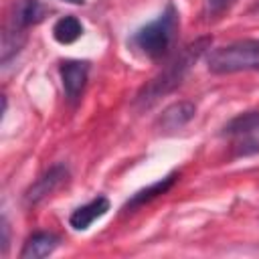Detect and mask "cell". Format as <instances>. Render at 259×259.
Here are the masks:
<instances>
[{
	"mask_svg": "<svg viewBox=\"0 0 259 259\" xmlns=\"http://www.w3.org/2000/svg\"><path fill=\"white\" fill-rule=\"evenodd\" d=\"M210 45H212V36H200V38L188 42V45L166 65V69H164L162 73H158L148 85L142 87V91H140L138 97H136V103L148 107V105L154 103L158 97H162V95L170 93L174 87H178V85L182 83V79L186 77V73L190 71V67L210 49Z\"/></svg>",
	"mask_w": 259,
	"mask_h": 259,
	"instance_id": "6da1fadb",
	"label": "cell"
},
{
	"mask_svg": "<svg viewBox=\"0 0 259 259\" xmlns=\"http://www.w3.org/2000/svg\"><path fill=\"white\" fill-rule=\"evenodd\" d=\"M178 26H180L178 10L174 8V4H168L166 10L156 20L148 22L134 34V45L150 59H160L172 49L178 34Z\"/></svg>",
	"mask_w": 259,
	"mask_h": 259,
	"instance_id": "7a4b0ae2",
	"label": "cell"
},
{
	"mask_svg": "<svg viewBox=\"0 0 259 259\" xmlns=\"http://www.w3.org/2000/svg\"><path fill=\"white\" fill-rule=\"evenodd\" d=\"M206 65H208V71L219 75L259 69V40L245 38V40H237L221 49H214L208 53Z\"/></svg>",
	"mask_w": 259,
	"mask_h": 259,
	"instance_id": "3957f363",
	"label": "cell"
},
{
	"mask_svg": "<svg viewBox=\"0 0 259 259\" xmlns=\"http://www.w3.org/2000/svg\"><path fill=\"white\" fill-rule=\"evenodd\" d=\"M223 136L239 138L237 142L239 156H249L259 152V109H251L235 115L223 127Z\"/></svg>",
	"mask_w": 259,
	"mask_h": 259,
	"instance_id": "277c9868",
	"label": "cell"
},
{
	"mask_svg": "<svg viewBox=\"0 0 259 259\" xmlns=\"http://www.w3.org/2000/svg\"><path fill=\"white\" fill-rule=\"evenodd\" d=\"M69 178V170L65 164H55L51 166L34 184L28 186L26 194H24V200L26 204H38L42 198L51 196L55 190H59Z\"/></svg>",
	"mask_w": 259,
	"mask_h": 259,
	"instance_id": "5b68a950",
	"label": "cell"
},
{
	"mask_svg": "<svg viewBox=\"0 0 259 259\" xmlns=\"http://www.w3.org/2000/svg\"><path fill=\"white\" fill-rule=\"evenodd\" d=\"M63 89L69 101H77L85 89L87 75H89V63L87 61H63L59 67Z\"/></svg>",
	"mask_w": 259,
	"mask_h": 259,
	"instance_id": "8992f818",
	"label": "cell"
},
{
	"mask_svg": "<svg viewBox=\"0 0 259 259\" xmlns=\"http://www.w3.org/2000/svg\"><path fill=\"white\" fill-rule=\"evenodd\" d=\"M109 210V200L107 196H95L93 200H89L87 204L75 208L69 217V225L75 231H87L97 219H101L105 212Z\"/></svg>",
	"mask_w": 259,
	"mask_h": 259,
	"instance_id": "52a82bcc",
	"label": "cell"
},
{
	"mask_svg": "<svg viewBox=\"0 0 259 259\" xmlns=\"http://www.w3.org/2000/svg\"><path fill=\"white\" fill-rule=\"evenodd\" d=\"M196 113V107L194 103L190 101H176L172 105H168L162 115L158 117V127L162 132H174V130H180L184 127Z\"/></svg>",
	"mask_w": 259,
	"mask_h": 259,
	"instance_id": "ba28073f",
	"label": "cell"
},
{
	"mask_svg": "<svg viewBox=\"0 0 259 259\" xmlns=\"http://www.w3.org/2000/svg\"><path fill=\"white\" fill-rule=\"evenodd\" d=\"M176 180H178V174H176V172H172V174L164 176L162 180H156L154 184H150V186H146V188L138 190V192H136V194H132V198L125 202L123 210H125V212H130V210H134V208H138V206H142V204H146V202H150V200L158 198L160 194H166V192L176 184Z\"/></svg>",
	"mask_w": 259,
	"mask_h": 259,
	"instance_id": "9c48e42d",
	"label": "cell"
},
{
	"mask_svg": "<svg viewBox=\"0 0 259 259\" xmlns=\"http://www.w3.org/2000/svg\"><path fill=\"white\" fill-rule=\"evenodd\" d=\"M59 245V237L53 235V233H47V231H38V233H32L22 251H20V259H40V257H47L51 255Z\"/></svg>",
	"mask_w": 259,
	"mask_h": 259,
	"instance_id": "30bf717a",
	"label": "cell"
},
{
	"mask_svg": "<svg viewBox=\"0 0 259 259\" xmlns=\"http://www.w3.org/2000/svg\"><path fill=\"white\" fill-rule=\"evenodd\" d=\"M47 16V8L42 6L40 0H18L14 4V16H12V24L16 28H28L38 24L40 20H45Z\"/></svg>",
	"mask_w": 259,
	"mask_h": 259,
	"instance_id": "8fae6325",
	"label": "cell"
},
{
	"mask_svg": "<svg viewBox=\"0 0 259 259\" xmlns=\"http://www.w3.org/2000/svg\"><path fill=\"white\" fill-rule=\"evenodd\" d=\"M83 34V24L75 16H61L53 26V36L61 45H71Z\"/></svg>",
	"mask_w": 259,
	"mask_h": 259,
	"instance_id": "7c38bea8",
	"label": "cell"
},
{
	"mask_svg": "<svg viewBox=\"0 0 259 259\" xmlns=\"http://www.w3.org/2000/svg\"><path fill=\"white\" fill-rule=\"evenodd\" d=\"M24 45V32L22 28H12V30H6L4 36H2V65H6L12 55H16L20 51V47Z\"/></svg>",
	"mask_w": 259,
	"mask_h": 259,
	"instance_id": "4fadbf2b",
	"label": "cell"
},
{
	"mask_svg": "<svg viewBox=\"0 0 259 259\" xmlns=\"http://www.w3.org/2000/svg\"><path fill=\"white\" fill-rule=\"evenodd\" d=\"M237 0H206V12L210 16H221L223 12H227Z\"/></svg>",
	"mask_w": 259,
	"mask_h": 259,
	"instance_id": "5bb4252c",
	"label": "cell"
},
{
	"mask_svg": "<svg viewBox=\"0 0 259 259\" xmlns=\"http://www.w3.org/2000/svg\"><path fill=\"white\" fill-rule=\"evenodd\" d=\"M2 255H6V251H8V241H10V231H8V221H6V217H2Z\"/></svg>",
	"mask_w": 259,
	"mask_h": 259,
	"instance_id": "9a60e30c",
	"label": "cell"
},
{
	"mask_svg": "<svg viewBox=\"0 0 259 259\" xmlns=\"http://www.w3.org/2000/svg\"><path fill=\"white\" fill-rule=\"evenodd\" d=\"M61 2H67V4H83L85 0H61Z\"/></svg>",
	"mask_w": 259,
	"mask_h": 259,
	"instance_id": "2e32d148",
	"label": "cell"
}]
</instances>
